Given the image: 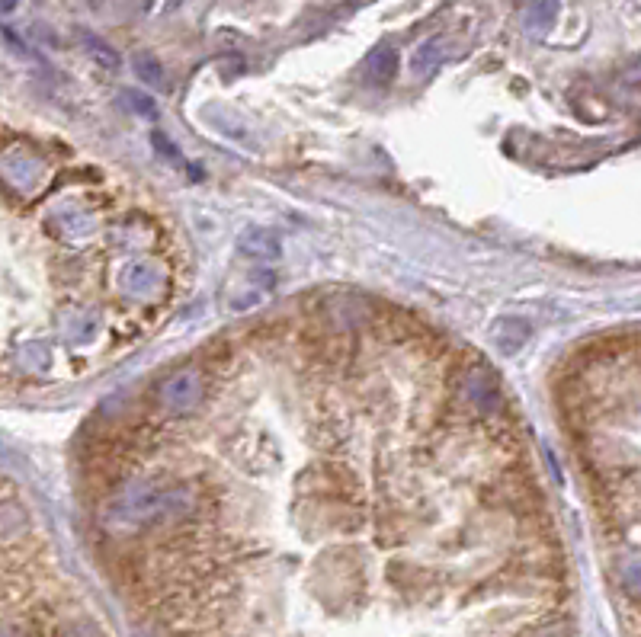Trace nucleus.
I'll list each match as a JSON object with an SVG mask.
<instances>
[{"instance_id": "nucleus-1", "label": "nucleus", "mask_w": 641, "mask_h": 637, "mask_svg": "<svg viewBox=\"0 0 641 637\" xmlns=\"http://www.w3.org/2000/svg\"><path fill=\"white\" fill-rule=\"evenodd\" d=\"M395 71H398V52L392 45H379L366 61V74L375 84H388L395 77Z\"/></svg>"}, {"instance_id": "nucleus-2", "label": "nucleus", "mask_w": 641, "mask_h": 637, "mask_svg": "<svg viewBox=\"0 0 641 637\" xmlns=\"http://www.w3.org/2000/svg\"><path fill=\"white\" fill-rule=\"evenodd\" d=\"M161 397L170 407H186L199 397V385H196L193 375H177L174 381H167V385L161 388Z\"/></svg>"}, {"instance_id": "nucleus-3", "label": "nucleus", "mask_w": 641, "mask_h": 637, "mask_svg": "<svg viewBox=\"0 0 641 637\" xmlns=\"http://www.w3.org/2000/svg\"><path fill=\"white\" fill-rule=\"evenodd\" d=\"M132 68H135V74L142 77L145 84L164 87V68H161V61L154 58L151 52H138V55L132 58Z\"/></svg>"}, {"instance_id": "nucleus-4", "label": "nucleus", "mask_w": 641, "mask_h": 637, "mask_svg": "<svg viewBox=\"0 0 641 637\" xmlns=\"http://www.w3.org/2000/svg\"><path fill=\"white\" fill-rule=\"evenodd\" d=\"M440 58H443V42L440 39H430V42H424L420 49L414 52V71L417 74H427V71H433L436 65H440Z\"/></svg>"}, {"instance_id": "nucleus-5", "label": "nucleus", "mask_w": 641, "mask_h": 637, "mask_svg": "<svg viewBox=\"0 0 641 637\" xmlns=\"http://www.w3.org/2000/svg\"><path fill=\"white\" fill-rule=\"evenodd\" d=\"M555 17H558V0H533V7H529V26L536 29L552 26Z\"/></svg>"}, {"instance_id": "nucleus-6", "label": "nucleus", "mask_w": 641, "mask_h": 637, "mask_svg": "<svg viewBox=\"0 0 641 637\" xmlns=\"http://www.w3.org/2000/svg\"><path fill=\"white\" fill-rule=\"evenodd\" d=\"M81 39L87 42V49H90V55H97V61H103L106 68H116L119 65V55L109 49V45L103 42V39H93L90 33H81Z\"/></svg>"}, {"instance_id": "nucleus-7", "label": "nucleus", "mask_w": 641, "mask_h": 637, "mask_svg": "<svg viewBox=\"0 0 641 637\" xmlns=\"http://www.w3.org/2000/svg\"><path fill=\"white\" fill-rule=\"evenodd\" d=\"M125 100H129L138 113H145V116H154V100L151 97H145V93H135V90H129L125 93Z\"/></svg>"}]
</instances>
